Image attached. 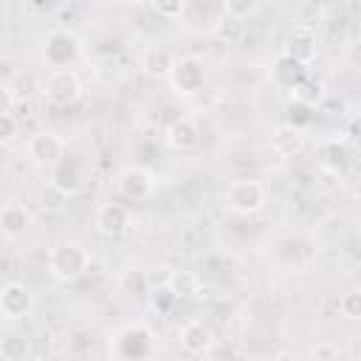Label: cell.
<instances>
[{
  "instance_id": "cell-1",
  "label": "cell",
  "mask_w": 361,
  "mask_h": 361,
  "mask_svg": "<svg viewBox=\"0 0 361 361\" xmlns=\"http://www.w3.org/2000/svg\"><path fill=\"white\" fill-rule=\"evenodd\" d=\"M90 268V254L82 243H59L51 248L48 254V274L56 279V282H76L79 276H85V271Z\"/></svg>"
},
{
  "instance_id": "cell-2",
  "label": "cell",
  "mask_w": 361,
  "mask_h": 361,
  "mask_svg": "<svg viewBox=\"0 0 361 361\" xmlns=\"http://www.w3.org/2000/svg\"><path fill=\"white\" fill-rule=\"evenodd\" d=\"M152 341H155V336H152V330L147 324H141V322L124 324L110 338V355L113 358H121V361L147 358L152 353Z\"/></svg>"
},
{
  "instance_id": "cell-3",
  "label": "cell",
  "mask_w": 361,
  "mask_h": 361,
  "mask_svg": "<svg viewBox=\"0 0 361 361\" xmlns=\"http://www.w3.org/2000/svg\"><path fill=\"white\" fill-rule=\"evenodd\" d=\"M82 54V42L71 31H51L42 42V62L54 71L71 68Z\"/></svg>"
},
{
  "instance_id": "cell-4",
  "label": "cell",
  "mask_w": 361,
  "mask_h": 361,
  "mask_svg": "<svg viewBox=\"0 0 361 361\" xmlns=\"http://www.w3.org/2000/svg\"><path fill=\"white\" fill-rule=\"evenodd\" d=\"M226 206L237 214H257L265 206V186L254 178H240L226 189Z\"/></svg>"
},
{
  "instance_id": "cell-5",
  "label": "cell",
  "mask_w": 361,
  "mask_h": 361,
  "mask_svg": "<svg viewBox=\"0 0 361 361\" xmlns=\"http://www.w3.org/2000/svg\"><path fill=\"white\" fill-rule=\"evenodd\" d=\"M42 93H45V99H48L51 104L68 107V104L79 102V96H82V79H79V73L71 71V68L51 71L48 79H45V85H42Z\"/></svg>"
},
{
  "instance_id": "cell-6",
  "label": "cell",
  "mask_w": 361,
  "mask_h": 361,
  "mask_svg": "<svg viewBox=\"0 0 361 361\" xmlns=\"http://www.w3.org/2000/svg\"><path fill=\"white\" fill-rule=\"evenodd\" d=\"M166 79L172 82L175 93L195 96L203 87V82H206V71H203V65L195 56H178V59H172V68H169Z\"/></svg>"
},
{
  "instance_id": "cell-7",
  "label": "cell",
  "mask_w": 361,
  "mask_h": 361,
  "mask_svg": "<svg viewBox=\"0 0 361 361\" xmlns=\"http://www.w3.org/2000/svg\"><path fill=\"white\" fill-rule=\"evenodd\" d=\"M34 310V293L23 282H6L0 288V316L8 322H23Z\"/></svg>"
},
{
  "instance_id": "cell-8",
  "label": "cell",
  "mask_w": 361,
  "mask_h": 361,
  "mask_svg": "<svg viewBox=\"0 0 361 361\" xmlns=\"http://www.w3.org/2000/svg\"><path fill=\"white\" fill-rule=\"evenodd\" d=\"M65 155V138L54 130H37L28 138V158L37 166H54Z\"/></svg>"
},
{
  "instance_id": "cell-9",
  "label": "cell",
  "mask_w": 361,
  "mask_h": 361,
  "mask_svg": "<svg viewBox=\"0 0 361 361\" xmlns=\"http://www.w3.org/2000/svg\"><path fill=\"white\" fill-rule=\"evenodd\" d=\"M116 186H118V195H121V197L144 200V197L152 192L155 180H152V172H149V169H144V166L133 164V166H124V169L118 172Z\"/></svg>"
},
{
  "instance_id": "cell-10",
  "label": "cell",
  "mask_w": 361,
  "mask_h": 361,
  "mask_svg": "<svg viewBox=\"0 0 361 361\" xmlns=\"http://www.w3.org/2000/svg\"><path fill=\"white\" fill-rule=\"evenodd\" d=\"M93 226H96V231L102 234V237H121L124 231H127V226H130V212L121 206V203H102L99 209H96V217H93Z\"/></svg>"
},
{
  "instance_id": "cell-11",
  "label": "cell",
  "mask_w": 361,
  "mask_h": 361,
  "mask_svg": "<svg viewBox=\"0 0 361 361\" xmlns=\"http://www.w3.org/2000/svg\"><path fill=\"white\" fill-rule=\"evenodd\" d=\"M214 347V330L203 319H192L180 330V350L189 355H209Z\"/></svg>"
},
{
  "instance_id": "cell-12",
  "label": "cell",
  "mask_w": 361,
  "mask_h": 361,
  "mask_svg": "<svg viewBox=\"0 0 361 361\" xmlns=\"http://www.w3.org/2000/svg\"><path fill=\"white\" fill-rule=\"evenodd\" d=\"M285 54L299 59L302 65H310L319 54V39H316V31L310 25H296L288 37V45H285Z\"/></svg>"
},
{
  "instance_id": "cell-13",
  "label": "cell",
  "mask_w": 361,
  "mask_h": 361,
  "mask_svg": "<svg viewBox=\"0 0 361 361\" xmlns=\"http://www.w3.org/2000/svg\"><path fill=\"white\" fill-rule=\"evenodd\" d=\"M166 144L172 147V149H178V152H189V149H195L197 144H200V127L192 121V118H186V116H180V118H175L169 127H166Z\"/></svg>"
},
{
  "instance_id": "cell-14",
  "label": "cell",
  "mask_w": 361,
  "mask_h": 361,
  "mask_svg": "<svg viewBox=\"0 0 361 361\" xmlns=\"http://www.w3.org/2000/svg\"><path fill=\"white\" fill-rule=\"evenodd\" d=\"M31 223H34V217H31V212H28L23 203H6V206L0 209V231H3V237H8V240L23 237V234L31 228Z\"/></svg>"
},
{
  "instance_id": "cell-15",
  "label": "cell",
  "mask_w": 361,
  "mask_h": 361,
  "mask_svg": "<svg viewBox=\"0 0 361 361\" xmlns=\"http://www.w3.org/2000/svg\"><path fill=\"white\" fill-rule=\"evenodd\" d=\"M271 149L279 158H296L305 149V130H296L290 124H282L271 133Z\"/></svg>"
},
{
  "instance_id": "cell-16",
  "label": "cell",
  "mask_w": 361,
  "mask_h": 361,
  "mask_svg": "<svg viewBox=\"0 0 361 361\" xmlns=\"http://www.w3.org/2000/svg\"><path fill=\"white\" fill-rule=\"evenodd\" d=\"M51 169H54L51 183H56L68 197H73V195H79V192L85 189V178H82V172H79L76 161H71V158H65V155H62Z\"/></svg>"
},
{
  "instance_id": "cell-17",
  "label": "cell",
  "mask_w": 361,
  "mask_h": 361,
  "mask_svg": "<svg viewBox=\"0 0 361 361\" xmlns=\"http://www.w3.org/2000/svg\"><path fill=\"white\" fill-rule=\"evenodd\" d=\"M305 73H307V65H302L299 59H293V56H288V54L276 56V62L271 65V82H274L276 87H282V90H290Z\"/></svg>"
},
{
  "instance_id": "cell-18",
  "label": "cell",
  "mask_w": 361,
  "mask_h": 361,
  "mask_svg": "<svg viewBox=\"0 0 361 361\" xmlns=\"http://www.w3.org/2000/svg\"><path fill=\"white\" fill-rule=\"evenodd\" d=\"M319 164L324 169H330V172H344L350 166V149H347V144L338 141V138L324 141L319 147Z\"/></svg>"
},
{
  "instance_id": "cell-19",
  "label": "cell",
  "mask_w": 361,
  "mask_h": 361,
  "mask_svg": "<svg viewBox=\"0 0 361 361\" xmlns=\"http://www.w3.org/2000/svg\"><path fill=\"white\" fill-rule=\"evenodd\" d=\"M290 96L299 99V102H305V104H310V107H319L324 102V82L319 76H313V73H305L290 87Z\"/></svg>"
},
{
  "instance_id": "cell-20",
  "label": "cell",
  "mask_w": 361,
  "mask_h": 361,
  "mask_svg": "<svg viewBox=\"0 0 361 361\" xmlns=\"http://www.w3.org/2000/svg\"><path fill=\"white\" fill-rule=\"evenodd\" d=\"M172 54L166 48H149L141 59V68L149 79H166L169 76V68H172Z\"/></svg>"
},
{
  "instance_id": "cell-21",
  "label": "cell",
  "mask_w": 361,
  "mask_h": 361,
  "mask_svg": "<svg viewBox=\"0 0 361 361\" xmlns=\"http://www.w3.org/2000/svg\"><path fill=\"white\" fill-rule=\"evenodd\" d=\"M31 353H34L31 338L23 333H8L0 338V358H6V361H25V358H31Z\"/></svg>"
},
{
  "instance_id": "cell-22",
  "label": "cell",
  "mask_w": 361,
  "mask_h": 361,
  "mask_svg": "<svg viewBox=\"0 0 361 361\" xmlns=\"http://www.w3.org/2000/svg\"><path fill=\"white\" fill-rule=\"evenodd\" d=\"M169 288L175 290L178 299H192V296L200 293L203 282H200V276H197L195 271H172V276H169Z\"/></svg>"
},
{
  "instance_id": "cell-23",
  "label": "cell",
  "mask_w": 361,
  "mask_h": 361,
  "mask_svg": "<svg viewBox=\"0 0 361 361\" xmlns=\"http://www.w3.org/2000/svg\"><path fill=\"white\" fill-rule=\"evenodd\" d=\"M313 113H316V107H310V104H305L299 99H290L285 104V124H290L296 130H307L313 124V118H316Z\"/></svg>"
},
{
  "instance_id": "cell-24",
  "label": "cell",
  "mask_w": 361,
  "mask_h": 361,
  "mask_svg": "<svg viewBox=\"0 0 361 361\" xmlns=\"http://www.w3.org/2000/svg\"><path fill=\"white\" fill-rule=\"evenodd\" d=\"M118 288L127 296H147L149 293V282H147V271L144 268H127L118 276Z\"/></svg>"
},
{
  "instance_id": "cell-25",
  "label": "cell",
  "mask_w": 361,
  "mask_h": 361,
  "mask_svg": "<svg viewBox=\"0 0 361 361\" xmlns=\"http://www.w3.org/2000/svg\"><path fill=\"white\" fill-rule=\"evenodd\" d=\"M212 31H214L220 39H226V42H237V39L245 34V25H243V20H237V17H231V14L223 11V14L214 20Z\"/></svg>"
},
{
  "instance_id": "cell-26",
  "label": "cell",
  "mask_w": 361,
  "mask_h": 361,
  "mask_svg": "<svg viewBox=\"0 0 361 361\" xmlns=\"http://www.w3.org/2000/svg\"><path fill=\"white\" fill-rule=\"evenodd\" d=\"M65 203H68V195L56 186V183H45L42 186V192H39V206H42V212H48V214H59V212H65Z\"/></svg>"
},
{
  "instance_id": "cell-27",
  "label": "cell",
  "mask_w": 361,
  "mask_h": 361,
  "mask_svg": "<svg viewBox=\"0 0 361 361\" xmlns=\"http://www.w3.org/2000/svg\"><path fill=\"white\" fill-rule=\"evenodd\" d=\"M149 305H152V310H158V313H169L175 305H178V296H175V290L169 288V285H158V288H149Z\"/></svg>"
},
{
  "instance_id": "cell-28",
  "label": "cell",
  "mask_w": 361,
  "mask_h": 361,
  "mask_svg": "<svg viewBox=\"0 0 361 361\" xmlns=\"http://www.w3.org/2000/svg\"><path fill=\"white\" fill-rule=\"evenodd\" d=\"M186 3H189V0H149L152 11H155L158 17H164V20H175V17H183V11H186Z\"/></svg>"
},
{
  "instance_id": "cell-29",
  "label": "cell",
  "mask_w": 361,
  "mask_h": 361,
  "mask_svg": "<svg viewBox=\"0 0 361 361\" xmlns=\"http://www.w3.org/2000/svg\"><path fill=\"white\" fill-rule=\"evenodd\" d=\"M338 310H341L344 319L358 322L361 319V290H347L341 296V302H338Z\"/></svg>"
},
{
  "instance_id": "cell-30",
  "label": "cell",
  "mask_w": 361,
  "mask_h": 361,
  "mask_svg": "<svg viewBox=\"0 0 361 361\" xmlns=\"http://www.w3.org/2000/svg\"><path fill=\"white\" fill-rule=\"evenodd\" d=\"M257 8H259V0H223V11L237 17V20L251 17Z\"/></svg>"
},
{
  "instance_id": "cell-31",
  "label": "cell",
  "mask_w": 361,
  "mask_h": 361,
  "mask_svg": "<svg viewBox=\"0 0 361 361\" xmlns=\"http://www.w3.org/2000/svg\"><path fill=\"white\" fill-rule=\"evenodd\" d=\"M169 276H172V268H166V265H152V268L147 271V282H149V288L169 285Z\"/></svg>"
},
{
  "instance_id": "cell-32",
  "label": "cell",
  "mask_w": 361,
  "mask_h": 361,
  "mask_svg": "<svg viewBox=\"0 0 361 361\" xmlns=\"http://www.w3.org/2000/svg\"><path fill=\"white\" fill-rule=\"evenodd\" d=\"M17 135V118L11 113H0V144L11 141Z\"/></svg>"
},
{
  "instance_id": "cell-33",
  "label": "cell",
  "mask_w": 361,
  "mask_h": 361,
  "mask_svg": "<svg viewBox=\"0 0 361 361\" xmlns=\"http://www.w3.org/2000/svg\"><path fill=\"white\" fill-rule=\"evenodd\" d=\"M310 355H313L316 361H333V358H338L341 353H338V347H336V344H330V341H324V344H319V347H313V350H310Z\"/></svg>"
},
{
  "instance_id": "cell-34",
  "label": "cell",
  "mask_w": 361,
  "mask_h": 361,
  "mask_svg": "<svg viewBox=\"0 0 361 361\" xmlns=\"http://www.w3.org/2000/svg\"><path fill=\"white\" fill-rule=\"evenodd\" d=\"M11 107H14V93L6 85H0V113H11Z\"/></svg>"
},
{
  "instance_id": "cell-35",
  "label": "cell",
  "mask_w": 361,
  "mask_h": 361,
  "mask_svg": "<svg viewBox=\"0 0 361 361\" xmlns=\"http://www.w3.org/2000/svg\"><path fill=\"white\" fill-rule=\"evenodd\" d=\"M290 3H305V0H290Z\"/></svg>"
},
{
  "instance_id": "cell-36",
  "label": "cell",
  "mask_w": 361,
  "mask_h": 361,
  "mask_svg": "<svg viewBox=\"0 0 361 361\" xmlns=\"http://www.w3.org/2000/svg\"><path fill=\"white\" fill-rule=\"evenodd\" d=\"M99 3H107V0H99Z\"/></svg>"
}]
</instances>
